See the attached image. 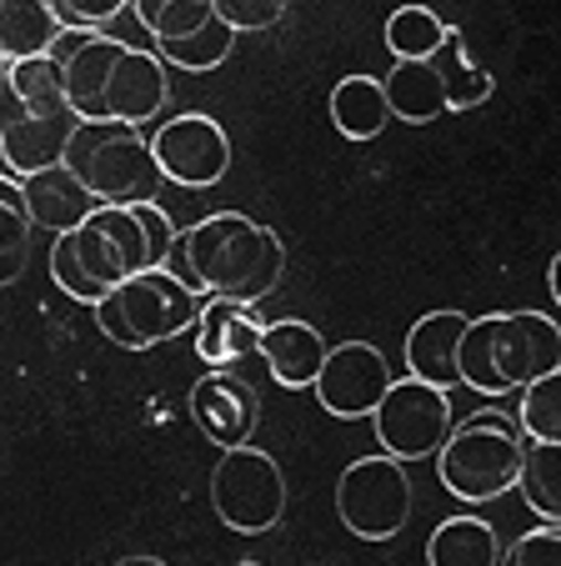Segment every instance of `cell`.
Masks as SVG:
<instances>
[{"instance_id":"cell-1","label":"cell","mask_w":561,"mask_h":566,"mask_svg":"<svg viewBox=\"0 0 561 566\" xmlns=\"http://www.w3.org/2000/svg\"><path fill=\"white\" fill-rule=\"evenodd\" d=\"M51 55L65 65L71 111L81 120L150 126L166 111V61L146 45H126L101 31H65Z\"/></svg>"},{"instance_id":"cell-2","label":"cell","mask_w":561,"mask_h":566,"mask_svg":"<svg viewBox=\"0 0 561 566\" xmlns=\"http://www.w3.org/2000/svg\"><path fill=\"white\" fill-rule=\"evenodd\" d=\"M176 247H180V256H186L180 281L191 291H201V296L261 301L287 276V247H281V235L241 211H216V216H206V221L186 226Z\"/></svg>"},{"instance_id":"cell-3","label":"cell","mask_w":561,"mask_h":566,"mask_svg":"<svg viewBox=\"0 0 561 566\" xmlns=\"http://www.w3.org/2000/svg\"><path fill=\"white\" fill-rule=\"evenodd\" d=\"M141 271H156V251L136 206H96L81 231L55 235L51 247V281L85 306H101Z\"/></svg>"},{"instance_id":"cell-4","label":"cell","mask_w":561,"mask_h":566,"mask_svg":"<svg viewBox=\"0 0 561 566\" xmlns=\"http://www.w3.org/2000/svg\"><path fill=\"white\" fill-rule=\"evenodd\" d=\"M561 366V326L541 311L471 316L461 342V386L477 396H511Z\"/></svg>"},{"instance_id":"cell-5","label":"cell","mask_w":561,"mask_h":566,"mask_svg":"<svg viewBox=\"0 0 561 566\" xmlns=\"http://www.w3.org/2000/svg\"><path fill=\"white\" fill-rule=\"evenodd\" d=\"M527 447L531 441L517 417H507L497 407H481L451 427L446 447L436 451V476L461 502H497V496L521 486Z\"/></svg>"},{"instance_id":"cell-6","label":"cell","mask_w":561,"mask_h":566,"mask_svg":"<svg viewBox=\"0 0 561 566\" xmlns=\"http://www.w3.org/2000/svg\"><path fill=\"white\" fill-rule=\"evenodd\" d=\"M96 311V326L106 342H116L121 352H150V346L170 342V336L196 332V321L206 311V296L191 291L176 271L156 266L131 276L126 286H116Z\"/></svg>"},{"instance_id":"cell-7","label":"cell","mask_w":561,"mask_h":566,"mask_svg":"<svg viewBox=\"0 0 561 566\" xmlns=\"http://www.w3.org/2000/svg\"><path fill=\"white\" fill-rule=\"evenodd\" d=\"M65 166L91 186L101 206H146L166 181L150 136H141V126H126V120H81Z\"/></svg>"},{"instance_id":"cell-8","label":"cell","mask_w":561,"mask_h":566,"mask_svg":"<svg viewBox=\"0 0 561 566\" xmlns=\"http://www.w3.org/2000/svg\"><path fill=\"white\" fill-rule=\"evenodd\" d=\"M211 512L241 536H266L287 516V471L271 451L236 447L221 451L211 471Z\"/></svg>"},{"instance_id":"cell-9","label":"cell","mask_w":561,"mask_h":566,"mask_svg":"<svg viewBox=\"0 0 561 566\" xmlns=\"http://www.w3.org/2000/svg\"><path fill=\"white\" fill-rule=\"evenodd\" d=\"M336 516L361 542H392L412 516V476L396 457H361L336 481Z\"/></svg>"},{"instance_id":"cell-10","label":"cell","mask_w":561,"mask_h":566,"mask_svg":"<svg viewBox=\"0 0 561 566\" xmlns=\"http://www.w3.org/2000/svg\"><path fill=\"white\" fill-rule=\"evenodd\" d=\"M451 391L432 381H416V376H402V381L386 391V401L371 417V431H376V447L396 461H422L436 457L451 437Z\"/></svg>"},{"instance_id":"cell-11","label":"cell","mask_w":561,"mask_h":566,"mask_svg":"<svg viewBox=\"0 0 561 566\" xmlns=\"http://www.w3.org/2000/svg\"><path fill=\"white\" fill-rule=\"evenodd\" d=\"M150 146H156L160 176L186 186V191L216 186L231 171V136L221 120L201 116V111H186V116H170L166 126H156Z\"/></svg>"},{"instance_id":"cell-12","label":"cell","mask_w":561,"mask_h":566,"mask_svg":"<svg viewBox=\"0 0 561 566\" xmlns=\"http://www.w3.org/2000/svg\"><path fill=\"white\" fill-rule=\"evenodd\" d=\"M392 386H396V376L376 346L341 342V346H331V356H326V371H321V381H316V401L326 407V417L361 421V417H376V407L386 401Z\"/></svg>"},{"instance_id":"cell-13","label":"cell","mask_w":561,"mask_h":566,"mask_svg":"<svg viewBox=\"0 0 561 566\" xmlns=\"http://www.w3.org/2000/svg\"><path fill=\"white\" fill-rule=\"evenodd\" d=\"M191 421L211 447L236 451L251 447L256 427H261V391L246 381L241 371H206L201 381L191 386Z\"/></svg>"},{"instance_id":"cell-14","label":"cell","mask_w":561,"mask_h":566,"mask_svg":"<svg viewBox=\"0 0 561 566\" xmlns=\"http://www.w3.org/2000/svg\"><path fill=\"white\" fill-rule=\"evenodd\" d=\"M75 126H81L75 111H61V116H25L21 106L0 101V160H6V176L25 181V176H41V171H51V166H65Z\"/></svg>"},{"instance_id":"cell-15","label":"cell","mask_w":561,"mask_h":566,"mask_svg":"<svg viewBox=\"0 0 561 566\" xmlns=\"http://www.w3.org/2000/svg\"><path fill=\"white\" fill-rule=\"evenodd\" d=\"M266 342V316L256 311V301L236 296H206V311L196 321V356L211 371H236L251 356H261Z\"/></svg>"},{"instance_id":"cell-16","label":"cell","mask_w":561,"mask_h":566,"mask_svg":"<svg viewBox=\"0 0 561 566\" xmlns=\"http://www.w3.org/2000/svg\"><path fill=\"white\" fill-rule=\"evenodd\" d=\"M466 326H471V316H461V311H426L412 332H406V376L432 381L441 391L461 386Z\"/></svg>"},{"instance_id":"cell-17","label":"cell","mask_w":561,"mask_h":566,"mask_svg":"<svg viewBox=\"0 0 561 566\" xmlns=\"http://www.w3.org/2000/svg\"><path fill=\"white\" fill-rule=\"evenodd\" d=\"M326 336L301 316H281V321H266V342H261V361L271 366V376L291 391H316L321 371H326Z\"/></svg>"},{"instance_id":"cell-18","label":"cell","mask_w":561,"mask_h":566,"mask_svg":"<svg viewBox=\"0 0 561 566\" xmlns=\"http://www.w3.org/2000/svg\"><path fill=\"white\" fill-rule=\"evenodd\" d=\"M21 186H25L35 226H45V231H55V235L81 231V226L91 221V211L101 206L96 196H91V186H85L71 166H51V171H41V176H25Z\"/></svg>"},{"instance_id":"cell-19","label":"cell","mask_w":561,"mask_h":566,"mask_svg":"<svg viewBox=\"0 0 561 566\" xmlns=\"http://www.w3.org/2000/svg\"><path fill=\"white\" fill-rule=\"evenodd\" d=\"M65 21L51 0H0V65L51 55Z\"/></svg>"},{"instance_id":"cell-20","label":"cell","mask_w":561,"mask_h":566,"mask_svg":"<svg viewBox=\"0 0 561 566\" xmlns=\"http://www.w3.org/2000/svg\"><path fill=\"white\" fill-rule=\"evenodd\" d=\"M331 126L346 140H376L386 126H392V101H386V81L376 75H341L331 86Z\"/></svg>"},{"instance_id":"cell-21","label":"cell","mask_w":561,"mask_h":566,"mask_svg":"<svg viewBox=\"0 0 561 566\" xmlns=\"http://www.w3.org/2000/svg\"><path fill=\"white\" fill-rule=\"evenodd\" d=\"M0 101L21 106L25 116H61L71 111V91H65V65L55 55H35V61L0 65Z\"/></svg>"},{"instance_id":"cell-22","label":"cell","mask_w":561,"mask_h":566,"mask_svg":"<svg viewBox=\"0 0 561 566\" xmlns=\"http://www.w3.org/2000/svg\"><path fill=\"white\" fill-rule=\"evenodd\" d=\"M386 101H392V116L402 126H432L451 111L436 61H396L386 75Z\"/></svg>"},{"instance_id":"cell-23","label":"cell","mask_w":561,"mask_h":566,"mask_svg":"<svg viewBox=\"0 0 561 566\" xmlns=\"http://www.w3.org/2000/svg\"><path fill=\"white\" fill-rule=\"evenodd\" d=\"M501 556L507 546L481 516H446L426 542V566H501Z\"/></svg>"},{"instance_id":"cell-24","label":"cell","mask_w":561,"mask_h":566,"mask_svg":"<svg viewBox=\"0 0 561 566\" xmlns=\"http://www.w3.org/2000/svg\"><path fill=\"white\" fill-rule=\"evenodd\" d=\"M141 21V31L150 35V51L156 45H180L191 35L211 31L221 15H216V0H136L131 6Z\"/></svg>"},{"instance_id":"cell-25","label":"cell","mask_w":561,"mask_h":566,"mask_svg":"<svg viewBox=\"0 0 561 566\" xmlns=\"http://www.w3.org/2000/svg\"><path fill=\"white\" fill-rule=\"evenodd\" d=\"M35 216L25 201V186L0 171V281H21L25 256H31Z\"/></svg>"},{"instance_id":"cell-26","label":"cell","mask_w":561,"mask_h":566,"mask_svg":"<svg viewBox=\"0 0 561 566\" xmlns=\"http://www.w3.org/2000/svg\"><path fill=\"white\" fill-rule=\"evenodd\" d=\"M436 71H441L446 81V106L451 111H477L491 101V91H497V81H491V71H481L477 61H471V51H466V35L451 25V35H446L441 55H436Z\"/></svg>"},{"instance_id":"cell-27","label":"cell","mask_w":561,"mask_h":566,"mask_svg":"<svg viewBox=\"0 0 561 566\" xmlns=\"http://www.w3.org/2000/svg\"><path fill=\"white\" fill-rule=\"evenodd\" d=\"M451 35V25L432 11V6H396L386 15V51L396 61H436Z\"/></svg>"},{"instance_id":"cell-28","label":"cell","mask_w":561,"mask_h":566,"mask_svg":"<svg viewBox=\"0 0 561 566\" xmlns=\"http://www.w3.org/2000/svg\"><path fill=\"white\" fill-rule=\"evenodd\" d=\"M517 492L541 522H561V441H531Z\"/></svg>"},{"instance_id":"cell-29","label":"cell","mask_w":561,"mask_h":566,"mask_svg":"<svg viewBox=\"0 0 561 566\" xmlns=\"http://www.w3.org/2000/svg\"><path fill=\"white\" fill-rule=\"evenodd\" d=\"M517 421L527 431V441H561V366L521 391Z\"/></svg>"},{"instance_id":"cell-30","label":"cell","mask_w":561,"mask_h":566,"mask_svg":"<svg viewBox=\"0 0 561 566\" xmlns=\"http://www.w3.org/2000/svg\"><path fill=\"white\" fill-rule=\"evenodd\" d=\"M236 45V31L226 21H216L211 31L191 35V41H180V45H156V55L166 65H176V71H216V65L231 55Z\"/></svg>"},{"instance_id":"cell-31","label":"cell","mask_w":561,"mask_h":566,"mask_svg":"<svg viewBox=\"0 0 561 566\" xmlns=\"http://www.w3.org/2000/svg\"><path fill=\"white\" fill-rule=\"evenodd\" d=\"M501 566H561V522L531 526L507 546Z\"/></svg>"},{"instance_id":"cell-32","label":"cell","mask_w":561,"mask_h":566,"mask_svg":"<svg viewBox=\"0 0 561 566\" xmlns=\"http://www.w3.org/2000/svg\"><path fill=\"white\" fill-rule=\"evenodd\" d=\"M287 6L291 0H216V15L231 25L236 35H251V31H271V25L287 21Z\"/></svg>"},{"instance_id":"cell-33","label":"cell","mask_w":561,"mask_h":566,"mask_svg":"<svg viewBox=\"0 0 561 566\" xmlns=\"http://www.w3.org/2000/svg\"><path fill=\"white\" fill-rule=\"evenodd\" d=\"M55 11H61L65 31H101L106 21H116L126 6H136V0H51Z\"/></svg>"},{"instance_id":"cell-34","label":"cell","mask_w":561,"mask_h":566,"mask_svg":"<svg viewBox=\"0 0 561 566\" xmlns=\"http://www.w3.org/2000/svg\"><path fill=\"white\" fill-rule=\"evenodd\" d=\"M547 286H551V301L561 306V251L551 256V271H547Z\"/></svg>"},{"instance_id":"cell-35","label":"cell","mask_w":561,"mask_h":566,"mask_svg":"<svg viewBox=\"0 0 561 566\" xmlns=\"http://www.w3.org/2000/svg\"><path fill=\"white\" fill-rule=\"evenodd\" d=\"M111 566H166L160 556H121V562H111Z\"/></svg>"},{"instance_id":"cell-36","label":"cell","mask_w":561,"mask_h":566,"mask_svg":"<svg viewBox=\"0 0 561 566\" xmlns=\"http://www.w3.org/2000/svg\"><path fill=\"white\" fill-rule=\"evenodd\" d=\"M236 566H266V562H236Z\"/></svg>"}]
</instances>
